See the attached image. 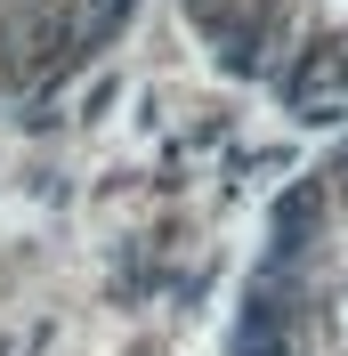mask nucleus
<instances>
[{"instance_id": "1", "label": "nucleus", "mask_w": 348, "mask_h": 356, "mask_svg": "<svg viewBox=\"0 0 348 356\" xmlns=\"http://www.w3.org/2000/svg\"><path fill=\"white\" fill-rule=\"evenodd\" d=\"M235 356H348V113L260 235Z\"/></svg>"}]
</instances>
